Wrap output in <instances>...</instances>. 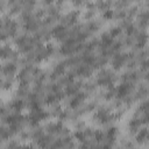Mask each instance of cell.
I'll list each match as a JSON object with an SVG mask.
<instances>
[{"instance_id":"cell-1","label":"cell","mask_w":149,"mask_h":149,"mask_svg":"<svg viewBox=\"0 0 149 149\" xmlns=\"http://www.w3.org/2000/svg\"><path fill=\"white\" fill-rule=\"evenodd\" d=\"M17 63L14 61H3L1 66V76L2 77H15L17 73Z\"/></svg>"},{"instance_id":"cell-2","label":"cell","mask_w":149,"mask_h":149,"mask_svg":"<svg viewBox=\"0 0 149 149\" xmlns=\"http://www.w3.org/2000/svg\"><path fill=\"white\" fill-rule=\"evenodd\" d=\"M79 19V12L78 10H70L65 15H62L61 17V23L66 26V27H72L74 24H77V21Z\"/></svg>"},{"instance_id":"cell-3","label":"cell","mask_w":149,"mask_h":149,"mask_svg":"<svg viewBox=\"0 0 149 149\" xmlns=\"http://www.w3.org/2000/svg\"><path fill=\"white\" fill-rule=\"evenodd\" d=\"M15 77H2L1 76V88L3 91H9L14 84Z\"/></svg>"}]
</instances>
